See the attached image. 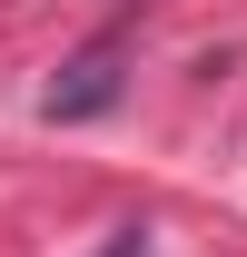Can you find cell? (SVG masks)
Listing matches in <instances>:
<instances>
[{
    "label": "cell",
    "instance_id": "6da1fadb",
    "mask_svg": "<svg viewBox=\"0 0 247 257\" xmlns=\"http://www.w3.org/2000/svg\"><path fill=\"white\" fill-rule=\"evenodd\" d=\"M109 99H119V50H89V60H69L60 79H50L40 109H50V119H89V109H109Z\"/></svg>",
    "mask_w": 247,
    "mask_h": 257
}]
</instances>
